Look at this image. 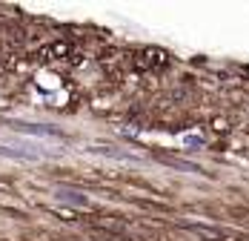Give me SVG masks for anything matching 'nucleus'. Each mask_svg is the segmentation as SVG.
<instances>
[{"mask_svg": "<svg viewBox=\"0 0 249 241\" xmlns=\"http://www.w3.org/2000/svg\"><path fill=\"white\" fill-rule=\"evenodd\" d=\"M75 58L77 52L72 46V40H54V43L40 49V60H46V63H72Z\"/></svg>", "mask_w": 249, "mask_h": 241, "instance_id": "obj_1", "label": "nucleus"}]
</instances>
